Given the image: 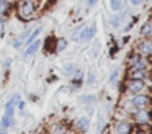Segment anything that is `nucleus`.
Instances as JSON below:
<instances>
[{
  "label": "nucleus",
  "instance_id": "obj_1",
  "mask_svg": "<svg viewBox=\"0 0 152 134\" xmlns=\"http://www.w3.org/2000/svg\"><path fill=\"white\" fill-rule=\"evenodd\" d=\"M38 12V0H18L15 3V15L20 21L30 23L36 20Z\"/></svg>",
  "mask_w": 152,
  "mask_h": 134
},
{
  "label": "nucleus",
  "instance_id": "obj_2",
  "mask_svg": "<svg viewBox=\"0 0 152 134\" xmlns=\"http://www.w3.org/2000/svg\"><path fill=\"white\" fill-rule=\"evenodd\" d=\"M121 95H136V93H145L149 92V87H147V82L145 80H134V78H126L124 83L121 87Z\"/></svg>",
  "mask_w": 152,
  "mask_h": 134
},
{
  "label": "nucleus",
  "instance_id": "obj_3",
  "mask_svg": "<svg viewBox=\"0 0 152 134\" xmlns=\"http://www.w3.org/2000/svg\"><path fill=\"white\" fill-rule=\"evenodd\" d=\"M126 69L128 70H137V69H151L149 59L141 56L137 51L129 52L128 59H126Z\"/></svg>",
  "mask_w": 152,
  "mask_h": 134
},
{
  "label": "nucleus",
  "instance_id": "obj_4",
  "mask_svg": "<svg viewBox=\"0 0 152 134\" xmlns=\"http://www.w3.org/2000/svg\"><path fill=\"white\" fill-rule=\"evenodd\" d=\"M129 103L134 110H144V108L152 106V93L145 92V93H136L129 97Z\"/></svg>",
  "mask_w": 152,
  "mask_h": 134
},
{
  "label": "nucleus",
  "instance_id": "obj_5",
  "mask_svg": "<svg viewBox=\"0 0 152 134\" xmlns=\"http://www.w3.org/2000/svg\"><path fill=\"white\" fill-rule=\"evenodd\" d=\"M131 121L136 126H149V124H152V118H151V113H149V108L134 110L131 113Z\"/></svg>",
  "mask_w": 152,
  "mask_h": 134
},
{
  "label": "nucleus",
  "instance_id": "obj_6",
  "mask_svg": "<svg viewBox=\"0 0 152 134\" xmlns=\"http://www.w3.org/2000/svg\"><path fill=\"white\" fill-rule=\"evenodd\" d=\"M90 126H92V118L87 116V114H82V116L75 118L72 123V131L77 134H87L90 131Z\"/></svg>",
  "mask_w": 152,
  "mask_h": 134
},
{
  "label": "nucleus",
  "instance_id": "obj_7",
  "mask_svg": "<svg viewBox=\"0 0 152 134\" xmlns=\"http://www.w3.org/2000/svg\"><path fill=\"white\" fill-rule=\"evenodd\" d=\"M43 127L48 131V133H51V134H67L70 129H72L70 123H67V121H62V119L54 121L53 124H48V123H46Z\"/></svg>",
  "mask_w": 152,
  "mask_h": 134
},
{
  "label": "nucleus",
  "instance_id": "obj_8",
  "mask_svg": "<svg viewBox=\"0 0 152 134\" xmlns=\"http://www.w3.org/2000/svg\"><path fill=\"white\" fill-rule=\"evenodd\" d=\"M96 33H98V25H96V20H92V21L85 23V28H83L80 42H88V41H92V39H95L96 38Z\"/></svg>",
  "mask_w": 152,
  "mask_h": 134
},
{
  "label": "nucleus",
  "instance_id": "obj_9",
  "mask_svg": "<svg viewBox=\"0 0 152 134\" xmlns=\"http://www.w3.org/2000/svg\"><path fill=\"white\" fill-rule=\"evenodd\" d=\"M136 124L132 121H115L113 123V134H132Z\"/></svg>",
  "mask_w": 152,
  "mask_h": 134
},
{
  "label": "nucleus",
  "instance_id": "obj_10",
  "mask_svg": "<svg viewBox=\"0 0 152 134\" xmlns=\"http://www.w3.org/2000/svg\"><path fill=\"white\" fill-rule=\"evenodd\" d=\"M41 46H43V39H41V38H38V39H34L33 42L26 44V46H25V49L21 51V59H23V61H26V59L33 57V56L41 49Z\"/></svg>",
  "mask_w": 152,
  "mask_h": 134
},
{
  "label": "nucleus",
  "instance_id": "obj_11",
  "mask_svg": "<svg viewBox=\"0 0 152 134\" xmlns=\"http://www.w3.org/2000/svg\"><path fill=\"white\" fill-rule=\"evenodd\" d=\"M21 100L20 93H13L10 98L7 100V103L4 105V114L8 116H17V103Z\"/></svg>",
  "mask_w": 152,
  "mask_h": 134
},
{
  "label": "nucleus",
  "instance_id": "obj_12",
  "mask_svg": "<svg viewBox=\"0 0 152 134\" xmlns=\"http://www.w3.org/2000/svg\"><path fill=\"white\" fill-rule=\"evenodd\" d=\"M79 64L77 62H74V61H67V62H64V65L61 67V74H62V77H66V78H72L74 75L77 74V70H79Z\"/></svg>",
  "mask_w": 152,
  "mask_h": 134
},
{
  "label": "nucleus",
  "instance_id": "obj_13",
  "mask_svg": "<svg viewBox=\"0 0 152 134\" xmlns=\"http://www.w3.org/2000/svg\"><path fill=\"white\" fill-rule=\"evenodd\" d=\"M134 51H137L139 54L144 56V57H151V56H152V38L151 39H142V41H139L137 44H136Z\"/></svg>",
  "mask_w": 152,
  "mask_h": 134
},
{
  "label": "nucleus",
  "instance_id": "obj_14",
  "mask_svg": "<svg viewBox=\"0 0 152 134\" xmlns=\"http://www.w3.org/2000/svg\"><path fill=\"white\" fill-rule=\"evenodd\" d=\"M100 54H102V42L95 38V39H92V46L87 49V57L90 61H98Z\"/></svg>",
  "mask_w": 152,
  "mask_h": 134
},
{
  "label": "nucleus",
  "instance_id": "obj_15",
  "mask_svg": "<svg viewBox=\"0 0 152 134\" xmlns=\"http://www.w3.org/2000/svg\"><path fill=\"white\" fill-rule=\"evenodd\" d=\"M126 78H134V80H149L151 78V69H137V70H128Z\"/></svg>",
  "mask_w": 152,
  "mask_h": 134
},
{
  "label": "nucleus",
  "instance_id": "obj_16",
  "mask_svg": "<svg viewBox=\"0 0 152 134\" xmlns=\"http://www.w3.org/2000/svg\"><path fill=\"white\" fill-rule=\"evenodd\" d=\"M69 82H70V90L77 92V90H80V88L85 85V75H83V72L79 69V70H77V74L74 75Z\"/></svg>",
  "mask_w": 152,
  "mask_h": 134
},
{
  "label": "nucleus",
  "instance_id": "obj_17",
  "mask_svg": "<svg viewBox=\"0 0 152 134\" xmlns=\"http://www.w3.org/2000/svg\"><path fill=\"white\" fill-rule=\"evenodd\" d=\"M17 126V118L15 116H8V114H2L0 116V129L10 131Z\"/></svg>",
  "mask_w": 152,
  "mask_h": 134
},
{
  "label": "nucleus",
  "instance_id": "obj_18",
  "mask_svg": "<svg viewBox=\"0 0 152 134\" xmlns=\"http://www.w3.org/2000/svg\"><path fill=\"white\" fill-rule=\"evenodd\" d=\"M139 34H141L142 39H151V38H152V18H149L147 21H144V23L141 25Z\"/></svg>",
  "mask_w": 152,
  "mask_h": 134
},
{
  "label": "nucleus",
  "instance_id": "obj_19",
  "mask_svg": "<svg viewBox=\"0 0 152 134\" xmlns=\"http://www.w3.org/2000/svg\"><path fill=\"white\" fill-rule=\"evenodd\" d=\"M119 77H121V70H119V67H115L111 70V74H110V77H108V85H110V87H111V88H118Z\"/></svg>",
  "mask_w": 152,
  "mask_h": 134
},
{
  "label": "nucleus",
  "instance_id": "obj_20",
  "mask_svg": "<svg viewBox=\"0 0 152 134\" xmlns=\"http://www.w3.org/2000/svg\"><path fill=\"white\" fill-rule=\"evenodd\" d=\"M41 33H43V26H41V25H36L33 29H31V33H30V34H28L26 41H25V46H26V44H30V42H33L34 39L41 38Z\"/></svg>",
  "mask_w": 152,
  "mask_h": 134
},
{
  "label": "nucleus",
  "instance_id": "obj_21",
  "mask_svg": "<svg viewBox=\"0 0 152 134\" xmlns=\"http://www.w3.org/2000/svg\"><path fill=\"white\" fill-rule=\"evenodd\" d=\"M67 48H69V41L66 38H57L56 48H54V54H62V52H66Z\"/></svg>",
  "mask_w": 152,
  "mask_h": 134
},
{
  "label": "nucleus",
  "instance_id": "obj_22",
  "mask_svg": "<svg viewBox=\"0 0 152 134\" xmlns=\"http://www.w3.org/2000/svg\"><path fill=\"white\" fill-rule=\"evenodd\" d=\"M13 8V0H0V16H7Z\"/></svg>",
  "mask_w": 152,
  "mask_h": 134
},
{
  "label": "nucleus",
  "instance_id": "obj_23",
  "mask_svg": "<svg viewBox=\"0 0 152 134\" xmlns=\"http://www.w3.org/2000/svg\"><path fill=\"white\" fill-rule=\"evenodd\" d=\"M108 23H110V28H111V29H119V28L123 26L121 15H119V13H113V15L110 16Z\"/></svg>",
  "mask_w": 152,
  "mask_h": 134
},
{
  "label": "nucleus",
  "instance_id": "obj_24",
  "mask_svg": "<svg viewBox=\"0 0 152 134\" xmlns=\"http://www.w3.org/2000/svg\"><path fill=\"white\" fill-rule=\"evenodd\" d=\"M96 77H98V75H96V70L90 67L85 74V85L87 87H93V85L96 83Z\"/></svg>",
  "mask_w": 152,
  "mask_h": 134
},
{
  "label": "nucleus",
  "instance_id": "obj_25",
  "mask_svg": "<svg viewBox=\"0 0 152 134\" xmlns=\"http://www.w3.org/2000/svg\"><path fill=\"white\" fill-rule=\"evenodd\" d=\"M83 28H85V23H82V25L75 26V28L72 29V33H70V41H74V42H80V38H82Z\"/></svg>",
  "mask_w": 152,
  "mask_h": 134
},
{
  "label": "nucleus",
  "instance_id": "obj_26",
  "mask_svg": "<svg viewBox=\"0 0 152 134\" xmlns=\"http://www.w3.org/2000/svg\"><path fill=\"white\" fill-rule=\"evenodd\" d=\"M105 123H106L105 111L100 110L98 111V119H96V134H102L103 133V129H105Z\"/></svg>",
  "mask_w": 152,
  "mask_h": 134
},
{
  "label": "nucleus",
  "instance_id": "obj_27",
  "mask_svg": "<svg viewBox=\"0 0 152 134\" xmlns=\"http://www.w3.org/2000/svg\"><path fill=\"white\" fill-rule=\"evenodd\" d=\"M108 7H110V10H111L113 13H119L123 8H126L123 0H110V2H108Z\"/></svg>",
  "mask_w": 152,
  "mask_h": 134
},
{
  "label": "nucleus",
  "instance_id": "obj_28",
  "mask_svg": "<svg viewBox=\"0 0 152 134\" xmlns=\"http://www.w3.org/2000/svg\"><path fill=\"white\" fill-rule=\"evenodd\" d=\"M56 39H57V38H54L53 34L48 36L46 41H43V44H44V51H46V52H54V48H56Z\"/></svg>",
  "mask_w": 152,
  "mask_h": 134
},
{
  "label": "nucleus",
  "instance_id": "obj_29",
  "mask_svg": "<svg viewBox=\"0 0 152 134\" xmlns=\"http://www.w3.org/2000/svg\"><path fill=\"white\" fill-rule=\"evenodd\" d=\"M79 103L80 105H95L96 97L93 93H85V95H82V97H79Z\"/></svg>",
  "mask_w": 152,
  "mask_h": 134
},
{
  "label": "nucleus",
  "instance_id": "obj_30",
  "mask_svg": "<svg viewBox=\"0 0 152 134\" xmlns=\"http://www.w3.org/2000/svg\"><path fill=\"white\" fill-rule=\"evenodd\" d=\"M12 65H13V59H12V57H5L4 62H2V70L8 75V74H10V70H12Z\"/></svg>",
  "mask_w": 152,
  "mask_h": 134
},
{
  "label": "nucleus",
  "instance_id": "obj_31",
  "mask_svg": "<svg viewBox=\"0 0 152 134\" xmlns=\"http://www.w3.org/2000/svg\"><path fill=\"white\" fill-rule=\"evenodd\" d=\"M132 134H152L151 133V124H149V126H136V129Z\"/></svg>",
  "mask_w": 152,
  "mask_h": 134
},
{
  "label": "nucleus",
  "instance_id": "obj_32",
  "mask_svg": "<svg viewBox=\"0 0 152 134\" xmlns=\"http://www.w3.org/2000/svg\"><path fill=\"white\" fill-rule=\"evenodd\" d=\"M7 31V16H0V38H4Z\"/></svg>",
  "mask_w": 152,
  "mask_h": 134
},
{
  "label": "nucleus",
  "instance_id": "obj_33",
  "mask_svg": "<svg viewBox=\"0 0 152 134\" xmlns=\"http://www.w3.org/2000/svg\"><path fill=\"white\" fill-rule=\"evenodd\" d=\"M83 110H85V114L92 118L95 114V105H83Z\"/></svg>",
  "mask_w": 152,
  "mask_h": 134
},
{
  "label": "nucleus",
  "instance_id": "obj_34",
  "mask_svg": "<svg viewBox=\"0 0 152 134\" xmlns=\"http://www.w3.org/2000/svg\"><path fill=\"white\" fill-rule=\"evenodd\" d=\"M118 52H119V44L118 42H113L111 48H110V57H116Z\"/></svg>",
  "mask_w": 152,
  "mask_h": 134
},
{
  "label": "nucleus",
  "instance_id": "obj_35",
  "mask_svg": "<svg viewBox=\"0 0 152 134\" xmlns=\"http://www.w3.org/2000/svg\"><path fill=\"white\" fill-rule=\"evenodd\" d=\"M98 2H100V0H85V7H87V8H93Z\"/></svg>",
  "mask_w": 152,
  "mask_h": 134
},
{
  "label": "nucleus",
  "instance_id": "obj_36",
  "mask_svg": "<svg viewBox=\"0 0 152 134\" xmlns=\"http://www.w3.org/2000/svg\"><path fill=\"white\" fill-rule=\"evenodd\" d=\"M128 2H129V5H131V7H139V5H142L145 0H128Z\"/></svg>",
  "mask_w": 152,
  "mask_h": 134
},
{
  "label": "nucleus",
  "instance_id": "obj_37",
  "mask_svg": "<svg viewBox=\"0 0 152 134\" xmlns=\"http://www.w3.org/2000/svg\"><path fill=\"white\" fill-rule=\"evenodd\" d=\"M57 80V75H49V77H48V83H53V82H56Z\"/></svg>",
  "mask_w": 152,
  "mask_h": 134
},
{
  "label": "nucleus",
  "instance_id": "obj_38",
  "mask_svg": "<svg viewBox=\"0 0 152 134\" xmlns=\"http://www.w3.org/2000/svg\"><path fill=\"white\" fill-rule=\"evenodd\" d=\"M43 131H44V127L43 129H36V131H33V133H30V134H43Z\"/></svg>",
  "mask_w": 152,
  "mask_h": 134
},
{
  "label": "nucleus",
  "instance_id": "obj_39",
  "mask_svg": "<svg viewBox=\"0 0 152 134\" xmlns=\"http://www.w3.org/2000/svg\"><path fill=\"white\" fill-rule=\"evenodd\" d=\"M0 134H8V131H5V129H0Z\"/></svg>",
  "mask_w": 152,
  "mask_h": 134
},
{
  "label": "nucleus",
  "instance_id": "obj_40",
  "mask_svg": "<svg viewBox=\"0 0 152 134\" xmlns=\"http://www.w3.org/2000/svg\"><path fill=\"white\" fill-rule=\"evenodd\" d=\"M67 134H77V133H74V131H72V129H70V131H69V133H67Z\"/></svg>",
  "mask_w": 152,
  "mask_h": 134
},
{
  "label": "nucleus",
  "instance_id": "obj_41",
  "mask_svg": "<svg viewBox=\"0 0 152 134\" xmlns=\"http://www.w3.org/2000/svg\"><path fill=\"white\" fill-rule=\"evenodd\" d=\"M43 134H51V133H48V131H46V129H44V131H43Z\"/></svg>",
  "mask_w": 152,
  "mask_h": 134
},
{
  "label": "nucleus",
  "instance_id": "obj_42",
  "mask_svg": "<svg viewBox=\"0 0 152 134\" xmlns=\"http://www.w3.org/2000/svg\"><path fill=\"white\" fill-rule=\"evenodd\" d=\"M0 72H2V64H0Z\"/></svg>",
  "mask_w": 152,
  "mask_h": 134
},
{
  "label": "nucleus",
  "instance_id": "obj_43",
  "mask_svg": "<svg viewBox=\"0 0 152 134\" xmlns=\"http://www.w3.org/2000/svg\"><path fill=\"white\" fill-rule=\"evenodd\" d=\"M147 2H152V0H147Z\"/></svg>",
  "mask_w": 152,
  "mask_h": 134
}]
</instances>
